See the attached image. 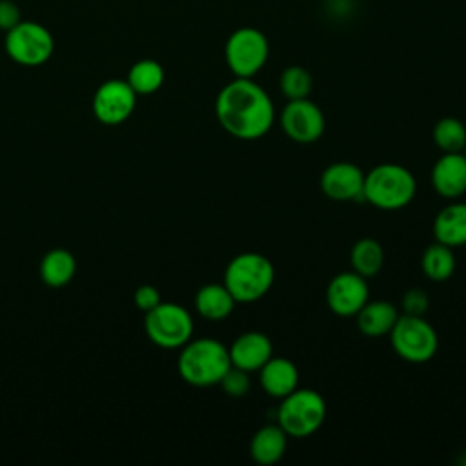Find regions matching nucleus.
<instances>
[{"instance_id":"1","label":"nucleus","mask_w":466,"mask_h":466,"mask_svg":"<svg viewBox=\"0 0 466 466\" xmlns=\"http://www.w3.org/2000/svg\"><path fill=\"white\" fill-rule=\"evenodd\" d=\"M215 115L222 129L238 140L268 135L275 122V106L253 78H233L215 98Z\"/></svg>"},{"instance_id":"6","label":"nucleus","mask_w":466,"mask_h":466,"mask_svg":"<svg viewBox=\"0 0 466 466\" xmlns=\"http://www.w3.org/2000/svg\"><path fill=\"white\" fill-rule=\"evenodd\" d=\"M388 337L393 351L411 364L428 362L439 348L437 331L420 315L400 313Z\"/></svg>"},{"instance_id":"5","label":"nucleus","mask_w":466,"mask_h":466,"mask_svg":"<svg viewBox=\"0 0 466 466\" xmlns=\"http://www.w3.org/2000/svg\"><path fill=\"white\" fill-rule=\"evenodd\" d=\"M326 400L319 391L297 388L280 399L277 408V424L288 433V437L304 439L319 431L326 420Z\"/></svg>"},{"instance_id":"25","label":"nucleus","mask_w":466,"mask_h":466,"mask_svg":"<svg viewBox=\"0 0 466 466\" xmlns=\"http://www.w3.org/2000/svg\"><path fill=\"white\" fill-rule=\"evenodd\" d=\"M433 142L442 153H461L466 147V126L455 116H444L433 126Z\"/></svg>"},{"instance_id":"22","label":"nucleus","mask_w":466,"mask_h":466,"mask_svg":"<svg viewBox=\"0 0 466 466\" xmlns=\"http://www.w3.org/2000/svg\"><path fill=\"white\" fill-rule=\"evenodd\" d=\"M350 264L355 273L364 279L375 277L384 266V249L379 240L371 237H364L351 246Z\"/></svg>"},{"instance_id":"26","label":"nucleus","mask_w":466,"mask_h":466,"mask_svg":"<svg viewBox=\"0 0 466 466\" xmlns=\"http://www.w3.org/2000/svg\"><path fill=\"white\" fill-rule=\"evenodd\" d=\"M279 87L280 93L288 100H299V98H308L313 87V78L309 71L302 66H288L279 78Z\"/></svg>"},{"instance_id":"28","label":"nucleus","mask_w":466,"mask_h":466,"mask_svg":"<svg viewBox=\"0 0 466 466\" xmlns=\"http://www.w3.org/2000/svg\"><path fill=\"white\" fill-rule=\"evenodd\" d=\"M402 313L406 315H420L424 317L428 306H430V297L424 289L420 288H411L402 295Z\"/></svg>"},{"instance_id":"18","label":"nucleus","mask_w":466,"mask_h":466,"mask_svg":"<svg viewBox=\"0 0 466 466\" xmlns=\"http://www.w3.org/2000/svg\"><path fill=\"white\" fill-rule=\"evenodd\" d=\"M288 448V433L275 422L266 424L255 431L249 441V455L262 466L279 462Z\"/></svg>"},{"instance_id":"23","label":"nucleus","mask_w":466,"mask_h":466,"mask_svg":"<svg viewBox=\"0 0 466 466\" xmlns=\"http://www.w3.org/2000/svg\"><path fill=\"white\" fill-rule=\"evenodd\" d=\"M420 268H422V273L433 282L448 280L455 271L453 248L437 240L426 246V249L422 251Z\"/></svg>"},{"instance_id":"20","label":"nucleus","mask_w":466,"mask_h":466,"mask_svg":"<svg viewBox=\"0 0 466 466\" xmlns=\"http://www.w3.org/2000/svg\"><path fill=\"white\" fill-rule=\"evenodd\" d=\"M235 297L229 293V289L222 284H206L202 286L195 295V308L200 317L218 322L228 319L235 309Z\"/></svg>"},{"instance_id":"27","label":"nucleus","mask_w":466,"mask_h":466,"mask_svg":"<svg viewBox=\"0 0 466 466\" xmlns=\"http://www.w3.org/2000/svg\"><path fill=\"white\" fill-rule=\"evenodd\" d=\"M218 384L222 386V390H224L229 397H235V399H237V397H244V395L249 391V386H251L248 371L238 370V368H235V366H231V368L226 371V375L222 377V380H220Z\"/></svg>"},{"instance_id":"10","label":"nucleus","mask_w":466,"mask_h":466,"mask_svg":"<svg viewBox=\"0 0 466 466\" xmlns=\"http://www.w3.org/2000/svg\"><path fill=\"white\" fill-rule=\"evenodd\" d=\"M137 93L127 80L111 78L102 82L93 95V115L106 126H118L126 122L137 106Z\"/></svg>"},{"instance_id":"17","label":"nucleus","mask_w":466,"mask_h":466,"mask_svg":"<svg viewBox=\"0 0 466 466\" xmlns=\"http://www.w3.org/2000/svg\"><path fill=\"white\" fill-rule=\"evenodd\" d=\"M399 315L400 313L397 306L388 300H368L355 315L357 328L362 335L370 339H379L390 335Z\"/></svg>"},{"instance_id":"14","label":"nucleus","mask_w":466,"mask_h":466,"mask_svg":"<svg viewBox=\"0 0 466 466\" xmlns=\"http://www.w3.org/2000/svg\"><path fill=\"white\" fill-rule=\"evenodd\" d=\"M231 366L248 373L258 371L273 357V342L262 331L240 333L228 348Z\"/></svg>"},{"instance_id":"21","label":"nucleus","mask_w":466,"mask_h":466,"mask_svg":"<svg viewBox=\"0 0 466 466\" xmlns=\"http://www.w3.org/2000/svg\"><path fill=\"white\" fill-rule=\"evenodd\" d=\"M76 273V258L64 248L47 251L40 260V279L49 288H62L73 280Z\"/></svg>"},{"instance_id":"30","label":"nucleus","mask_w":466,"mask_h":466,"mask_svg":"<svg viewBox=\"0 0 466 466\" xmlns=\"http://www.w3.org/2000/svg\"><path fill=\"white\" fill-rule=\"evenodd\" d=\"M20 20H22V15H20L18 5L11 0H0V29L7 33Z\"/></svg>"},{"instance_id":"31","label":"nucleus","mask_w":466,"mask_h":466,"mask_svg":"<svg viewBox=\"0 0 466 466\" xmlns=\"http://www.w3.org/2000/svg\"><path fill=\"white\" fill-rule=\"evenodd\" d=\"M335 2H346V0H335Z\"/></svg>"},{"instance_id":"3","label":"nucleus","mask_w":466,"mask_h":466,"mask_svg":"<svg viewBox=\"0 0 466 466\" xmlns=\"http://www.w3.org/2000/svg\"><path fill=\"white\" fill-rule=\"evenodd\" d=\"M417 193L413 173L393 162H384L364 173L362 200L382 211L406 208Z\"/></svg>"},{"instance_id":"8","label":"nucleus","mask_w":466,"mask_h":466,"mask_svg":"<svg viewBox=\"0 0 466 466\" xmlns=\"http://www.w3.org/2000/svg\"><path fill=\"white\" fill-rule=\"evenodd\" d=\"M144 329L153 344L164 350H177L191 339L193 319L184 306L175 302H160L146 313Z\"/></svg>"},{"instance_id":"16","label":"nucleus","mask_w":466,"mask_h":466,"mask_svg":"<svg viewBox=\"0 0 466 466\" xmlns=\"http://www.w3.org/2000/svg\"><path fill=\"white\" fill-rule=\"evenodd\" d=\"M258 380L266 395L282 399L299 388V370L289 359L271 357L258 370Z\"/></svg>"},{"instance_id":"15","label":"nucleus","mask_w":466,"mask_h":466,"mask_svg":"<svg viewBox=\"0 0 466 466\" xmlns=\"http://www.w3.org/2000/svg\"><path fill=\"white\" fill-rule=\"evenodd\" d=\"M433 189L444 198H459L466 193V155L442 153L431 167Z\"/></svg>"},{"instance_id":"7","label":"nucleus","mask_w":466,"mask_h":466,"mask_svg":"<svg viewBox=\"0 0 466 466\" xmlns=\"http://www.w3.org/2000/svg\"><path fill=\"white\" fill-rule=\"evenodd\" d=\"M224 58L233 76L253 78L269 58V40L257 27H238L226 40Z\"/></svg>"},{"instance_id":"29","label":"nucleus","mask_w":466,"mask_h":466,"mask_svg":"<svg viewBox=\"0 0 466 466\" xmlns=\"http://www.w3.org/2000/svg\"><path fill=\"white\" fill-rule=\"evenodd\" d=\"M133 299H135L137 308H138L140 311H144V313H147L149 309H153L155 306H158V304L162 302L158 289H157L155 286H151V284H142V286H138Z\"/></svg>"},{"instance_id":"9","label":"nucleus","mask_w":466,"mask_h":466,"mask_svg":"<svg viewBox=\"0 0 466 466\" xmlns=\"http://www.w3.org/2000/svg\"><path fill=\"white\" fill-rule=\"evenodd\" d=\"M4 46L7 56L25 67L46 64L55 51V40L49 29L33 20H20L9 29Z\"/></svg>"},{"instance_id":"19","label":"nucleus","mask_w":466,"mask_h":466,"mask_svg":"<svg viewBox=\"0 0 466 466\" xmlns=\"http://www.w3.org/2000/svg\"><path fill=\"white\" fill-rule=\"evenodd\" d=\"M433 237L450 248L466 244V202L448 204L435 215Z\"/></svg>"},{"instance_id":"4","label":"nucleus","mask_w":466,"mask_h":466,"mask_svg":"<svg viewBox=\"0 0 466 466\" xmlns=\"http://www.w3.org/2000/svg\"><path fill=\"white\" fill-rule=\"evenodd\" d=\"M222 282L237 302H255L271 289L275 268L262 253L244 251L228 262Z\"/></svg>"},{"instance_id":"24","label":"nucleus","mask_w":466,"mask_h":466,"mask_svg":"<svg viewBox=\"0 0 466 466\" xmlns=\"http://www.w3.org/2000/svg\"><path fill=\"white\" fill-rule=\"evenodd\" d=\"M164 67L153 58H142L135 62L127 71V84L137 95H153L164 84Z\"/></svg>"},{"instance_id":"2","label":"nucleus","mask_w":466,"mask_h":466,"mask_svg":"<svg viewBox=\"0 0 466 466\" xmlns=\"http://www.w3.org/2000/svg\"><path fill=\"white\" fill-rule=\"evenodd\" d=\"M229 368L231 360L228 346L209 337L189 339L180 348L177 360L180 379L197 388L218 384Z\"/></svg>"},{"instance_id":"11","label":"nucleus","mask_w":466,"mask_h":466,"mask_svg":"<svg viewBox=\"0 0 466 466\" xmlns=\"http://www.w3.org/2000/svg\"><path fill=\"white\" fill-rule=\"evenodd\" d=\"M279 120L282 131L299 144H311L319 140L326 127L322 109L309 98L288 100Z\"/></svg>"},{"instance_id":"12","label":"nucleus","mask_w":466,"mask_h":466,"mask_svg":"<svg viewBox=\"0 0 466 466\" xmlns=\"http://www.w3.org/2000/svg\"><path fill=\"white\" fill-rule=\"evenodd\" d=\"M368 279L359 273L342 271L337 273L326 288L328 308L339 317H355L357 311L370 300Z\"/></svg>"},{"instance_id":"13","label":"nucleus","mask_w":466,"mask_h":466,"mask_svg":"<svg viewBox=\"0 0 466 466\" xmlns=\"http://www.w3.org/2000/svg\"><path fill=\"white\" fill-rule=\"evenodd\" d=\"M364 171L351 162H333L320 175V191L331 200H362Z\"/></svg>"}]
</instances>
